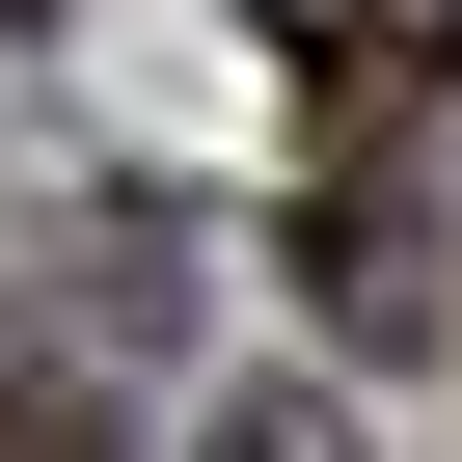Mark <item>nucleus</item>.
<instances>
[{"label": "nucleus", "instance_id": "nucleus-2", "mask_svg": "<svg viewBox=\"0 0 462 462\" xmlns=\"http://www.w3.org/2000/svg\"><path fill=\"white\" fill-rule=\"evenodd\" d=\"M190 462H381V435H354V381H245V408H217Z\"/></svg>", "mask_w": 462, "mask_h": 462}, {"label": "nucleus", "instance_id": "nucleus-1", "mask_svg": "<svg viewBox=\"0 0 462 462\" xmlns=\"http://www.w3.org/2000/svg\"><path fill=\"white\" fill-rule=\"evenodd\" d=\"M300 28V82H327V163H408L435 109H462V0H273Z\"/></svg>", "mask_w": 462, "mask_h": 462}, {"label": "nucleus", "instance_id": "nucleus-3", "mask_svg": "<svg viewBox=\"0 0 462 462\" xmlns=\"http://www.w3.org/2000/svg\"><path fill=\"white\" fill-rule=\"evenodd\" d=\"M0 28H28V0H0Z\"/></svg>", "mask_w": 462, "mask_h": 462}]
</instances>
